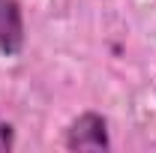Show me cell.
<instances>
[{"label":"cell","mask_w":156,"mask_h":153,"mask_svg":"<svg viewBox=\"0 0 156 153\" xmlns=\"http://www.w3.org/2000/svg\"><path fill=\"white\" fill-rule=\"evenodd\" d=\"M66 147L69 150H108V123L96 111L78 114L66 129Z\"/></svg>","instance_id":"obj_1"},{"label":"cell","mask_w":156,"mask_h":153,"mask_svg":"<svg viewBox=\"0 0 156 153\" xmlns=\"http://www.w3.org/2000/svg\"><path fill=\"white\" fill-rule=\"evenodd\" d=\"M24 48V15L18 0H0V54L15 57Z\"/></svg>","instance_id":"obj_2"},{"label":"cell","mask_w":156,"mask_h":153,"mask_svg":"<svg viewBox=\"0 0 156 153\" xmlns=\"http://www.w3.org/2000/svg\"><path fill=\"white\" fill-rule=\"evenodd\" d=\"M12 144H15V126L12 123H0V153L12 150Z\"/></svg>","instance_id":"obj_3"}]
</instances>
